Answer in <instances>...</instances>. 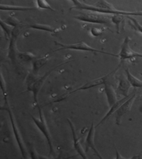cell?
Here are the masks:
<instances>
[{
  "instance_id": "cell-26",
  "label": "cell",
  "mask_w": 142,
  "mask_h": 159,
  "mask_svg": "<svg viewBox=\"0 0 142 159\" xmlns=\"http://www.w3.org/2000/svg\"><path fill=\"white\" fill-rule=\"evenodd\" d=\"M29 154H30V157L31 159H47V158H45L44 157H42V156L40 155L33 148L29 150Z\"/></svg>"
},
{
  "instance_id": "cell-6",
  "label": "cell",
  "mask_w": 142,
  "mask_h": 159,
  "mask_svg": "<svg viewBox=\"0 0 142 159\" xmlns=\"http://www.w3.org/2000/svg\"><path fill=\"white\" fill-rule=\"evenodd\" d=\"M73 18L81 22L98 25H108L111 21V18H108L105 14L94 12L84 13L79 16H73Z\"/></svg>"
},
{
  "instance_id": "cell-29",
  "label": "cell",
  "mask_w": 142,
  "mask_h": 159,
  "mask_svg": "<svg viewBox=\"0 0 142 159\" xmlns=\"http://www.w3.org/2000/svg\"><path fill=\"white\" fill-rule=\"evenodd\" d=\"M115 152H116V158L115 159H127V158H125L124 157H122L116 147H115Z\"/></svg>"
},
{
  "instance_id": "cell-30",
  "label": "cell",
  "mask_w": 142,
  "mask_h": 159,
  "mask_svg": "<svg viewBox=\"0 0 142 159\" xmlns=\"http://www.w3.org/2000/svg\"><path fill=\"white\" fill-rule=\"evenodd\" d=\"M71 2H72L73 5H74V7H78V6L80 5L81 4V2L79 1V0H71Z\"/></svg>"
},
{
  "instance_id": "cell-16",
  "label": "cell",
  "mask_w": 142,
  "mask_h": 159,
  "mask_svg": "<svg viewBox=\"0 0 142 159\" xmlns=\"http://www.w3.org/2000/svg\"><path fill=\"white\" fill-rule=\"evenodd\" d=\"M95 134V127L94 124L92 122L91 127L89 130V132L87 133V135L85 139V152H87L89 149H92V147H95L94 143V139Z\"/></svg>"
},
{
  "instance_id": "cell-19",
  "label": "cell",
  "mask_w": 142,
  "mask_h": 159,
  "mask_svg": "<svg viewBox=\"0 0 142 159\" xmlns=\"http://www.w3.org/2000/svg\"><path fill=\"white\" fill-rule=\"evenodd\" d=\"M126 78L128 80L130 85H131V87H133L134 88H142V80L133 75L130 73L128 68L126 69Z\"/></svg>"
},
{
  "instance_id": "cell-10",
  "label": "cell",
  "mask_w": 142,
  "mask_h": 159,
  "mask_svg": "<svg viewBox=\"0 0 142 159\" xmlns=\"http://www.w3.org/2000/svg\"><path fill=\"white\" fill-rule=\"evenodd\" d=\"M117 70V69H115L114 71L110 73L109 74H107L106 75L103 76V77L102 78H97V79H95V80H90L88 82H87V83H85V84H83V86H81L80 87L77 88V89H76L75 90L73 91H72L71 92H69V93H67L66 94L67 96H68L70 94H72V93H76L77 92H79V91H83V90H87V89H92V88L93 87H96L98 86H100V85H102V84H104L105 82H106L107 79H108L109 76L110 75H112L113 73H115V71H116V70Z\"/></svg>"
},
{
  "instance_id": "cell-1",
  "label": "cell",
  "mask_w": 142,
  "mask_h": 159,
  "mask_svg": "<svg viewBox=\"0 0 142 159\" xmlns=\"http://www.w3.org/2000/svg\"><path fill=\"white\" fill-rule=\"evenodd\" d=\"M72 9H77L81 11H87L90 12L98 13L105 15H122L125 16H142V11H127L117 10L105 0H102L101 2L96 3L94 6L88 5L82 2L78 7H73L71 8Z\"/></svg>"
},
{
  "instance_id": "cell-24",
  "label": "cell",
  "mask_w": 142,
  "mask_h": 159,
  "mask_svg": "<svg viewBox=\"0 0 142 159\" xmlns=\"http://www.w3.org/2000/svg\"><path fill=\"white\" fill-rule=\"evenodd\" d=\"M125 16L122 15H113L111 17V21L114 24L116 25V32L119 34V25H120L121 22L123 20Z\"/></svg>"
},
{
  "instance_id": "cell-28",
  "label": "cell",
  "mask_w": 142,
  "mask_h": 159,
  "mask_svg": "<svg viewBox=\"0 0 142 159\" xmlns=\"http://www.w3.org/2000/svg\"><path fill=\"white\" fill-rule=\"evenodd\" d=\"M92 149L93 150V152H94V154H95L96 156H97L98 158L99 159H104V158H103V157H102V156L100 154V153H99V152H98V150L96 149V147H92Z\"/></svg>"
},
{
  "instance_id": "cell-23",
  "label": "cell",
  "mask_w": 142,
  "mask_h": 159,
  "mask_svg": "<svg viewBox=\"0 0 142 159\" xmlns=\"http://www.w3.org/2000/svg\"><path fill=\"white\" fill-rule=\"evenodd\" d=\"M4 22L13 27H19L21 25V22L19 21V20L13 16H9Z\"/></svg>"
},
{
  "instance_id": "cell-32",
  "label": "cell",
  "mask_w": 142,
  "mask_h": 159,
  "mask_svg": "<svg viewBox=\"0 0 142 159\" xmlns=\"http://www.w3.org/2000/svg\"><path fill=\"white\" fill-rule=\"evenodd\" d=\"M141 57V58H142V55H141V57Z\"/></svg>"
},
{
  "instance_id": "cell-13",
  "label": "cell",
  "mask_w": 142,
  "mask_h": 159,
  "mask_svg": "<svg viewBox=\"0 0 142 159\" xmlns=\"http://www.w3.org/2000/svg\"><path fill=\"white\" fill-rule=\"evenodd\" d=\"M24 27L26 28H30V29H33V30H36L43 31V32H50L52 34L59 33L62 30L61 27L54 28L52 26H50V25H44V24H38V23L27 25H25Z\"/></svg>"
},
{
  "instance_id": "cell-17",
  "label": "cell",
  "mask_w": 142,
  "mask_h": 159,
  "mask_svg": "<svg viewBox=\"0 0 142 159\" xmlns=\"http://www.w3.org/2000/svg\"><path fill=\"white\" fill-rule=\"evenodd\" d=\"M119 86H118V92L120 93L121 95H123L124 97L127 96V93H128L129 89L131 85L129 83L127 80L123 78H119Z\"/></svg>"
},
{
  "instance_id": "cell-15",
  "label": "cell",
  "mask_w": 142,
  "mask_h": 159,
  "mask_svg": "<svg viewBox=\"0 0 142 159\" xmlns=\"http://www.w3.org/2000/svg\"><path fill=\"white\" fill-rule=\"evenodd\" d=\"M49 54H47L44 57L40 58H37L35 59L32 63H33V69L32 72L36 75H38V71L41 68L44 66V65L47 63L50 58Z\"/></svg>"
},
{
  "instance_id": "cell-18",
  "label": "cell",
  "mask_w": 142,
  "mask_h": 159,
  "mask_svg": "<svg viewBox=\"0 0 142 159\" xmlns=\"http://www.w3.org/2000/svg\"><path fill=\"white\" fill-rule=\"evenodd\" d=\"M0 9L2 11H33L36 10V7H20V6H13V5H7V4H1Z\"/></svg>"
},
{
  "instance_id": "cell-21",
  "label": "cell",
  "mask_w": 142,
  "mask_h": 159,
  "mask_svg": "<svg viewBox=\"0 0 142 159\" xmlns=\"http://www.w3.org/2000/svg\"><path fill=\"white\" fill-rule=\"evenodd\" d=\"M126 17L127 18L130 20V25H131V26L134 28L136 31H137V32L142 34V25L140 23V22H139L135 18H133L132 16H127Z\"/></svg>"
},
{
  "instance_id": "cell-11",
  "label": "cell",
  "mask_w": 142,
  "mask_h": 159,
  "mask_svg": "<svg viewBox=\"0 0 142 159\" xmlns=\"http://www.w3.org/2000/svg\"><path fill=\"white\" fill-rule=\"evenodd\" d=\"M67 121H68V123H69L71 130H72L73 148L75 149L76 152L78 153V154L80 156V157L82 158H83V159H88L87 155H86V152L84 151L83 147H82L81 144L80 143V139H79L77 137V135H76V130H75V129H74V126H73V124L72 123V121H71L69 119H67Z\"/></svg>"
},
{
  "instance_id": "cell-12",
  "label": "cell",
  "mask_w": 142,
  "mask_h": 159,
  "mask_svg": "<svg viewBox=\"0 0 142 159\" xmlns=\"http://www.w3.org/2000/svg\"><path fill=\"white\" fill-rule=\"evenodd\" d=\"M104 91L105 93H106L107 103H108V106L110 107L112 106L114 104H115L117 100H116V93L115 90L114 89L112 85L110 83L108 80L105 82L104 83Z\"/></svg>"
},
{
  "instance_id": "cell-25",
  "label": "cell",
  "mask_w": 142,
  "mask_h": 159,
  "mask_svg": "<svg viewBox=\"0 0 142 159\" xmlns=\"http://www.w3.org/2000/svg\"><path fill=\"white\" fill-rule=\"evenodd\" d=\"M0 24H1V27L3 29V30L4 31L5 34H6L7 38L9 39L11 34H12V32H13L14 27L10 26V25H7L6 23H5V22L3 21L2 19H1V20H0Z\"/></svg>"
},
{
  "instance_id": "cell-4",
  "label": "cell",
  "mask_w": 142,
  "mask_h": 159,
  "mask_svg": "<svg viewBox=\"0 0 142 159\" xmlns=\"http://www.w3.org/2000/svg\"><path fill=\"white\" fill-rule=\"evenodd\" d=\"M55 44L60 45V48L56 50V51H60L62 50H78V51H83V52H98V53H102V54H106V55H111L115 57H119L118 55H114L112 53H109L107 52H104L100 50H97L96 48H94L92 46H90L86 43L85 42H79L77 43H73V44H63L61 43L55 41Z\"/></svg>"
},
{
  "instance_id": "cell-2",
  "label": "cell",
  "mask_w": 142,
  "mask_h": 159,
  "mask_svg": "<svg viewBox=\"0 0 142 159\" xmlns=\"http://www.w3.org/2000/svg\"><path fill=\"white\" fill-rule=\"evenodd\" d=\"M53 69L49 70L44 75L40 76L38 75H36L31 71L27 77L26 84L27 87V90L32 92L33 98L35 103L38 106V94L40 89L43 86L44 83L46 81L47 78L50 75L51 73L53 71Z\"/></svg>"
},
{
  "instance_id": "cell-22",
  "label": "cell",
  "mask_w": 142,
  "mask_h": 159,
  "mask_svg": "<svg viewBox=\"0 0 142 159\" xmlns=\"http://www.w3.org/2000/svg\"><path fill=\"white\" fill-rule=\"evenodd\" d=\"M36 4L38 8L40 9H45V10H50L54 12V9L52 7L49 3L47 2V0H36Z\"/></svg>"
},
{
  "instance_id": "cell-9",
  "label": "cell",
  "mask_w": 142,
  "mask_h": 159,
  "mask_svg": "<svg viewBox=\"0 0 142 159\" xmlns=\"http://www.w3.org/2000/svg\"><path fill=\"white\" fill-rule=\"evenodd\" d=\"M137 94L135 93L134 94L132 95L129 98L123 102V103L119 107L118 110L116 111L115 115V123L116 125H119L121 123L122 117H123L124 115H126L127 112H128L132 106L134 101L136 98Z\"/></svg>"
},
{
  "instance_id": "cell-5",
  "label": "cell",
  "mask_w": 142,
  "mask_h": 159,
  "mask_svg": "<svg viewBox=\"0 0 142 159\" xmlns=\"http://www.w3.org/2000/svg\"><path fill=\"white\" fill-rule=\"evenodd\" d=\"M38 110H39L40 118H36V117H33V116H31V118H32L33 122L36 125V126L38 128V129L40 130L41 133H42V135H43L45 137V138H46L48 144H49V153L54 157L55 150L53 146V143H52V137H51L49 128L47 126L46 121H45L44 116L43 115V113H42L41 109L40 108V107H38Z\"/></svg>"
},
{
  "instance_id": "cell-3",
  "label": "cell",
  "mask_w": 142,
  "mask_h": 159,
  "mask_svg": "<svg viewBox=\"0 0 142 159\" xmlns=\"http://www.w3.org/2000/svg\"><path fill=\"white\" fill-rule=\"evenodd\" d=\"M5 102H6L5 107H2V110H5L8 112V115H9V117H10V120L11 122V125H12L13 134H14V136H15V138L17 143H18L19 151H20V153L22 154V157H23L24 159H27V150L24 147V141H23V139H22V138L21 133H20V132H19L18 127L16 124L15 117H14L12 110H11V109H10V107L9 106V104H8V103L6 98L5 99Z\"/></svg>"
},
{
  "instance_id": "cell-7",
  "label": "cell",
  "mask_w": 142,
  "mask_h": 159,
  "mask_svg": "<svg viewBox=\"0 0 142 159\" xmlns=\"http://www.w3.org/2000/svg\"><path fill=\"white\" fill-rule=\"evenodd\" d=\"M130 38L126 37L124 39L123 43L121 44V50L119 53V57L121 61H123L126 59H130L135 57H140L141 54L136 52L133 51L130 47Z\"/></svg>"
},
{
  "instance_id": "cell-31",
  "label": "cell",
  "mask_w": 142,
  "mask_h": 159,
  "mask_svg": "<svg viewBox=\"0 0 142 159\" xmlns=\"http://www.w3.org/2000/svg\"><path fill=\"white\" fill-rule=\"evenodd\" d=\"M130 159H142V154L140 153L137 155H135L134 157H132Z\"/></svg>"
},
{
  "instance_id": "cell-8",
  "label": "cell",
  "mask_w": 142,
  "mask_h": 159,
  "mask_svg": "<svg viewBox=\"0 0 142 159\" xmlns=\"http://www.w3.org/2000/svg\"><path fill=\"white\" fill-rule=\"evenodd\" d=\"M20 32L19 27H14L12 34L9 38V46H8V57L13 62H15L18 58L19 51L17 48V41Z\"/></svg>"
},
{
  "instance_id": "cell-14",
  "label": "cell",
  "mask_w": 142,
  "mask_h": 159,
  "mask_svg": "<svg viewBox=\"0 0 142 159\" xmlns=\"http://www.w3.org/2000/svg\"><path fill=\"white\" fill-rule=\"evenodd\" d=\"M127 96H126V97H123V98L122 99H121V100H119V101H117L116 102V103L113 105L112 106H111L110 107V110H108V112H107L106 114V115L104 116L103 117V118L101 119V120L100 121V122H99V123L97 124V126H96V127H98V126H100V125H101L102 124H103L105 121H106L107 119H108L110 116H111L114 112H116V110H118V108L119 107H120L122 104L123 103V102L126 101V100H127Z\"/></svg>"
},
{
  "instance_id": "cell-27",
  "label": "cell",
  "mask_w": 142,
  "mask_h": 159,
  "mask_svg": "<svg viewBox=\"0 0 142 159\" xmlns=\"http://www.w3.org/2000/svg\"><path fill=\"white\" fill-rule=\"evenodd\" d=\"M90 33L93 36H94V37H97V36L102 34V33H103V30L97 27H92L90 30Z\"/></svg>"
},
{
  "instance_id": "cell-20",
  "label": "cell",
  "mask_w": 142,
  "mask_h": 159,
  "mask_svg": "<svg viewBox=\"0 0 142 159\" xmlns=\"http://www.w3.org/2000/svg\"><path fill=\"white\" fill-rule=\"evenodd\" d=\"M18 58L20 61L28 62V61H33L35 59L38 58V57H36L35 55L31 53V52H18Z\"/></svg>"
}]
</instances>
